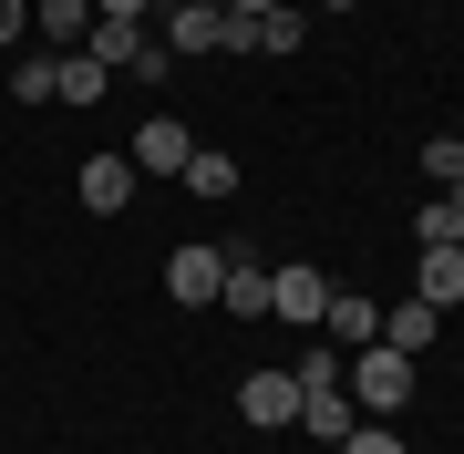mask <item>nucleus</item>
Returning a JSON list of instances; mask_svg holds the SVG:
<instances>
[{"instance_id": "obj_8", "label": "nucleus", "mask_w": 464, "mask_h": 454, "mask_svg": "<svg viewBox=\"0 0 464 454\" xmlns=\"http://www.w3.org/2000/svg\"><path fill=\"white\" fill-rule=\"evenodd\" d=\"M237 403H248V423H299V372H248Z\"/></svg>"}, {"instance_id": "obj_3", "label": "nucleus", "mask_w": 464, "mask_h": 454, "mask_svg": "<svg viewBox=\"0 0 464 454\" xmlns=\"http://www.w3.org/2000/svg\"><path fill=\"white\" fill-rule=\"evenodd\" d=\"M166 52H176V63L227 52V11H207V0H166Z\"/></svg>"}, {"instance_id": "obj_5", "label": "nucleus", "mask_w": 464, "mask_h": 454, "mask_svg": "<svg viewBox=\"0 0 464 454\" xmlns=\"http://www.w3.org/2000/svg\"><path fill=\"white\" fill-rule=\"evenodd\" d=\"M217 279H227V248H207V237L166 258V289H176L186 310H217Z\"/></svg>"}, {"instance_id": "obj_7", "label": "nucleus", "mask_w": 464, "mask_h": 454, "mask_svg": "<svg viewBox=\"0 0 464 454\" xmlns=\"http://www.w3.org/2000/svg\"><path fill=\"white\" fill-rule=\"evenodd\" d=\"M320 331H331V352H372V341H382V300H351V289H341V300L320 310Z\"/></svg>"}, {"instance_id": "obj_15", "label": "nucleus", "mask_w": 464, "mask_h": 454, "mask_svg": "<svg viewBox=\"0 0 464 454\" xmlns=\"http://www.w3.org/2000/svg\"><path fill=\"white\" fill-rule=\"evenodd\" d=\"M454 237H464V207L454 197H423L413 207V248H454Z\"/></svg>"}, {"instance_id": "obj_25", "label": "nucleus", "mask_w": 464, "mask_h": 454, "mask_svg": "<svg viewBox=\"0 0 464 454\" xmlns=\"http://www.w3.org/2000/svg\"><path fill=\"white\" fill-rule=\"evenodd\" d=\"M320 11H351V0H320Z\"/></svg>"}, {"instance_id": "obj_6", "label": "nucleus", "mask_w": 464, "mask_h": 454, "mask_svg": "<svg viewBox=\"0 0 464 454\" xmlns=\"http://www.w3.org/2000/svg\"><path fill=\"white\" fill-rule=\"evenodd\" d=\"M145 42H155V21H114V11H93V32H83V52H93L103 72H134Z\"/></svg>"}, {"instance_id": "obj_11", "label": "nucleus", "mask_w": 464, "mask_h": 454, "mask_svg": "<svg viewBox=\"0 0 464 454\" xmlns=\"http://www.w3.org/2000/svg\"><path fill=\"white\" fill-rule=\"evenodd\" d=\"M433 331H444V310H433V300H402V310H382V341H392L402 362H413V352H423Z\"/></svg>"}, {"instance_id": "obj_1", "label": "nucleus", "mask_w": 464, "mask_h": 454, "mask_svg": "<svg viewBox=\"0 0 464 454\" xmlns=\"http://www.w3.org/2000/svg\"><path fill=\"white\" fill-rule=\"evenodd\" d=\"M351 403H362L372 423H392L402 403H413V362H402L392 341H372V352H351Z\"/></svg>"}, {"instance_id": "obj_18", "label": "nucleus", "mask_w": 464, "mask_h": 454, "mask_svg": "<svg viewBox=\"0 0 464 454\" xmlns=\"http://www.w3.org/2000/svg\"><path fill=\"white\" fill-rule=\"evenodd\" d=\"M331 454H413V444H402L392 423H351V444H331Z\"/></svg>"}, {"instance_id": "obj_17", "label": "nucleus", "mask_w": 464, "mask_h": 454, "mask_svg": "<svg viewBox=\"0 0 464 454\" xmlns=\"http://www.w3.org/2000/svg\"><path fill=\"white\" fill-rule=\"evenodd\" d=\"M299 42H310V11H299V0L289 11H258V52H299Z\"/></svg>"}, {"instance_id": "obj_28", "label": "nucleus", "mask_w": 464, "mask_h": 454, "mask_svg": "<svg viewBox=\"0 0 464 454\" xmlns=\"http://www.w3.org/2000/svg\"><path fill=\"white\" fill-rule=\"evenodd\" d=\"M454 248H464V237H454Z\"/></svg>"}, {"instance_id": "obj_2", "label": "nucleus", "mask_w": 464, "mask_h": 454, "mask_svg": "<svg viewBox=\"0 0 464 454\" xmlns=\"http://www.w3.org/2000/svg\"><path fill=\"white\" fill-rule=\"evenodd\" d=\"M124 155H134V176H186V155H197V135H186L176 114H145L124 135Z\"/></svg>"}, {"instance_id": "obj_22", "label": "nucleus", "mask_w": 464, "mask_h": 454, "mask_svg": "<svg viewBox=\"0 0 464 454\" xmlns=\"http://www.w3.org/2000/svg\"><path fill=\"white\" fill-rule=\"evenodd\" d=\"M217 11H237V21H258V11H289V0H217Z\"/></svg>"}, {"instance_id": "obj_9", "label": "nucleus", "mask_w": 464, "mask_h": 454, "mask_svg": "<svg viewBox=\"0 0 464 454\" xmlns=\"http://www.w3.org/2000/svg\"><path fill=\"white\" fill-rule=\"evenodd\" d=\"M124 197H134V155H83V207L93 217H114Z\"/></svg>"}, {"instance_id": "obj_27", "label": "nucleus", "mask_w": 464, "mask_h": 454, "mask_svg": "<svg viewBox=\"0 0 464 454\" xmlns=\"http://www.w3.org/2000/svg\"><path fill=\"white\" fill-rule=\"evenodd\" d=\"M454 135H464V124H454Z\"/></svg>"}, {"instance_id": "obj_14", "label": "nucleus", "mask_w": 464, "mask_h": 454, "mask_svg": "<svg viewBox=\"0 0 464 454\" xmlns=\"http://www.w3.org/2000/svg\"><path fill=\"white\" fill-rule=\"evenodd\" d=\"M413 300H433V310H454V300H464V248H423V279H413Z\"/></svg>"}, {"instance_id": "obj_21", "label": "nucleus", "mask_w": 464, "mask_h": 454, "mask_svg": "<svg viewBox=\"0 0 464 454\" xmlns=\"http://www.w3.org/2000/svg\"><path fill=\"white\" fill-rule=\"evenodd\" d=\"M21 32H32V0H0V52H11Z\"/></svg>"}, {"instance_id": "obj_26", "label": "nucleus", "mask_w": 464, "mask_h": 454, "mask_svg": "<svg viewBox=\"0 0 464 454\" xmlns=\"http://www.w3.org/2000/svg\"><path fill=\"white\" fill-rule=\"evenodd\" d=\"M207 11H217V0H207Z\"/></svg>"}, {"instance_id": "obj_4", "label": "nucleus", "mask_w": 464, "mask_h": 454, "mask_svg": "<svg viewBox=\"0 0 464 454\" xmlns=\"http://www.w3.org/2000/svg\"><path fill=\"white\" fill-rule=\"evenodd\" d=\"M320 310H331V279H320V269H268V320L320 331Z\"/></svg>"}, {"instance_id": "obj_24", "label": "nucleus", "mask_w": 464, "mask_h": 454, "mask_svg": "<svg viewBox=\"0 0 464 454\" xmlns=\"http://www.w3.org/2000/svg\"><path fill=\"white\" fill-rule=\"evenodd\" d=\"M444 197H454V207H464V176H454V186H444Z\"/></svg>"}, {"instance_id": "obj_13", "label": "nucleus", "mask_w": 464, "mask_h": 454, "mask_svg": "<svg viewBox=\"0 0 464 454\" xmlns=\"http://www.w3.org/2000/svg\"><path fill=\"white\" fill-rule=\"evenodd\" d=\"M176 186H186V197H207V207H217V197H237V155L197 145V155H186V176H176Z\"/></svg>"}, {"instance_id": "obj_20", "label": "nucleus", "mask_w": 464, "mask_h": 454, "mask_svg": "<svg viewBox=\"0 0 464 454\" xmlns=\"http://www.w3.org/2000/svg\"><path fill=\"white\" fill-rule=\"evenodd\" d=\"M11 93L21 103H52V63H11Z\"/></svg>"}, {"instance_id": "obj_19", "label": "nucleus", "mask_w": 464, "mask_h": 454, "mask_svg": "<svg viewBox=\"0 0 464 454\" xmlns=\"http://www.w3.org/2000/svg\"><path fill=\"white\" fill-rule=\"evenodd\" d=\"M423 176L454 186V176H464V135H433V145H423Z\"/></svg>"}, {"instance_id": "obj_12", "label": "nucleus", "mask_w": 464, "mask_h": 454, "mask_svg": "<svg viewBox=\"0 0 464 454\" xmlns=\"http://www.w3.org/2000/svg\"><path fill=\"white\" fill-rule=\"evenodd\" d=\"M103 83H114V72H103L83 42H72V63H52V103H103Z\"/></svg>"}, {"instance_id": "obj_23", "label": "nucleus", "mask_w": 464, "mask_h": 454, "mask_svg": "<svg viewBox=\"0 0 464 454\" xmlns=\"http://www.w3.org/2000/svg\"><path fill=\"white\" fill-rule=\"evenodd\" d=\"M93 11H114V21H145V11H155V0H93Z\"/></svg>"}, {"instance_id": "obj_16", "label": "nucleus", "mask_w": 464, "mask_h": 454, "mask_svg": "<svg viewBox=\"0 0 464 454\" xmlns=\"http://www.w3.org/2000/svg\"><path fill=\"white\" fill-rule=\"evenodd\" d=\"M32 21H42L52 42H83L93 32V0H32Z\"/></svg>"}, {"instance_id": "obj_10", "label": "nucleus", "mask_w": 464, "mask_h": 454, "mask_svg": "<svg viewBox=\"0 0 464 454\" xmlns=\"http://www.w3.org/2000/svg\"><path fill=\"white\" fill-rule=\"evenodd\" d=\"M217 310H237V320H268V269H258L248 248H237V258H227V279H217Z\"/></svg>"}]
</instances>
